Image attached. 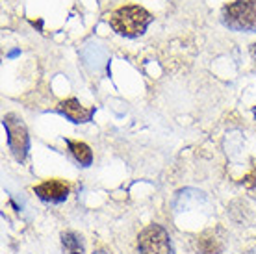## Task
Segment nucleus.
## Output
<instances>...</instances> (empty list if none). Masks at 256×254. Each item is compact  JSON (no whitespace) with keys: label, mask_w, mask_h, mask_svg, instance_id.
Segmentation results:
<instances>
[{"label":"nucleus","mask_w":256,"mask_h":254,"mask_svg":"<svg viewBox=\"0 0 256 254\" xmlns=\"http://www.w3.org/2000/svg\"><path fill=\"white\" fill-rule=\"evenodd\" d=\"M152 19L154 17L145 8L136 6V4H128V6H122L112 13L108 22L114 28V32H117L119 36L140 38V36L145 34V30L152 22Z\"/></svg>","instance_id":"f257e3e1"},{"label":"nucleus","mask_w":256,"mask_h":254,"mask_svg":"<svg viewBox=\"0 0 256 254\" xmlns=\"http://www.w3.org/2000/svg\"><path fill=\"white\" fill-rule=\"evenodd\" d=\"M221 22L234 32H256V0H234L221 10Z\"/></svg>","instance_id":"f03ea898"},{"label":"nucleus","mask_w":256,"mask_h":254,"mask_svg":"<svg viewBox=\"0 0 256 254\" xmlns=\"http://www.w3.org/2000/svg\"><path fill=\"white\" fill-rule=\"evenodd\" d=\"M2 124L6 128L8 145H10L12 154L15 156L17 162H24L26 156H28V148H30V138H28L26 124L22 122V119L17 117L15 114L4 115Z\"/></svg>","instance_id":"7ed1b4c3"},{"label":"nucleus","mask_w":256,"mask_h":254,"mask_svg":"<svg viewBox=\"0 0 256 254\" xmlns=\"http://www.w3.org/2000/svg\"><path fill=\"white\" fill-rule=\"evenodd\" d=\"M138 248L141 254H174L171 238L160 224H148L138 236Z\"/></svg>","instance_id":"20e7f679"},{"label":"nucleus","mask_w":256,"mask_h":254,"mask_svg":"<svg viewBox=\"0 0 256 254\" xmlns=\"http://www.w3.org/2000/svg\"><path fill=\"white\" fill-rule=\"evenodd\" d=\"M36 195L45 202H64L69 197L70 188L65 184L64 180H46L43 184L34 188Z\"/></svg>","instance_id":"39448f33"},{"label":"nucleus","mask_w":256,"mask_h":254,"mask_svg":"<svg viewBox=\"0 0 256 254\" xmlns=\"http://www.w3.org/2000/svg\"><path fill=\"white\" fill-rule=\"evenodd\" d=\"M62 115H65L69 121L76 122H90L93 119V115H95V108H86L82 106L76 98H67V100H62L58 104V108H56Z\"/></svg>","instance_id":"423d86ee"},{"label":"nucleus","mask_w":256,"mask_h":254,"mask_svg":"<svg viewBox=\"0 0 256 254\" xmlns=\"http://www.w3.org/2000/svg\"><path fill=\"white\" fill-rule=\"evenodd\" d=\"M197 250L200 254H221L224 248L223 238L219 236V230H206L197 236Z\"/></svg>","instance_id":"0eeeda50"},{"label":"nucleus","mask_w":256,"mask_h":254,"mask_svg":"<svg viewBox=\"0 0 256 254\" xmlns=\"http://www.w3.org/2000/svg\"><path fill=\"white\" fill-rule=\"evenodd\" d=\"M67 146H69L72 158L76 160L82 167H90L91 164H93V152H91V148L86 145V143H82V141L67 140Z\"/></svg>","instance_id":"6e6552de"},{"label":"nucleus","mask_w":256,"mask_h":254,"mask_svg":"<svg viewBox=\"0 0 256 254\" xmlns=\"http://www.w3.org/2000/svg\"><path fill=\"white\" fill-rule=\"evenodd\" d=\"M62 248L64 254H84V240L76 232H64L62 234Z\"/></svg>","instance_id":"1a4fd4ad"},{"label":"nucleus","mask_w":256,"mask_h":254,"mask_svg":"<svg viewBox=\"0 0 256 254\" xmlns=\"http://www.w3.org/2000/svg\"><path fill=\"white\" fill-rule=\"evenodd\" d=\"M250 56H252V60H254V67H256V43L250 44Z\"/></svg>","instance_id":"9d476101"},{"label":"nucleus","mask_w":256,"mask_h":254,"mask_svg":"<svg viewBox=\"0 0 256 254\" xmlns=\"http://www.w3.org/2000/svg\"><path fill=\"white\" fill-rule=\"evenodd\" d=\"M245 254H256V247H254V248H250L249 252H245Z\"/></svg>","instance_id":"9b49d317"},{"label":"nucleus","mask_w":256,"mask_h":254,"mask_svg":"<svg viewBox=\"0 0 256 254\" xmlns=\"http://www.w3.org/2000/svg\"><path fill=\"white\" fill-rule=\"evenodd\" d=\"M93 254H106L104 250H96V252H93Z\"/></svg>","instance_id":"f8f14e48"}]
</instances>
